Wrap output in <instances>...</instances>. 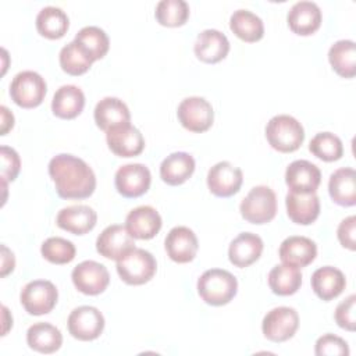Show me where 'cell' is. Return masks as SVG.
<instances>
[{
	"label": "cell",
	"mask_w": 356,
	"mask_h": 356,
	"mask_svg": "<svg viewBox=\"0 0 356 356\" xmlns=\"http://www.w3.org/2000/svg\"><path fill=\"white\" fill-rule=\"evenodd\" d=\"M49 175L54 182L56 192L63 199L89 197L96 188L93 170L79 157L61 153L49 163Z\"/></svg>",
	"instance_id": "cell-1"
},
{
	"label": "cell",
	"mask_w": 356,
	"mask_h": 356,
	"mask_svg": "<svg viewBox=\"0 0 356 356\" xmlns=\"http://www.w3.org/2000/svg\"><path fill=\"white\" fill-rule=\"evenodd\" d=\"M238 291L236 278L227 270H206L197 280V292L202 300L211 306L229 303Z\"/></svg>",
	"instance_id": "cell-2"
},
{
	"label": "cell",
	"mask_w": 356,
	"mask_h": 356,
	"mask_svg": "<svg viewBox=\"0 0 356 356\" xmlns=\"http://www.w3.org/2000/svg\"><path fill=\"white\" fill-rule=\"evenodd\" d=\"M266 138L270 146L281 153H291L300 147L305 140L302 124L288 114L274 115L266 127Z\"/></svg>",
	"instance_id": "cell-3"
},
{
	"label": "cell",
	"mask_w": 356,
	"mask_h": 356,
	"mask_svg": "<svg viewBox=\"0 0 356 356\" xmlns=\"http://www.w3.org/2000/svg\"><path fill=\"white\" fill-rule=\"evenodd\" d=\"M157 270L153 254L145 249L135 248L117 260V273L128 285H142L149 282Z\"/></svg>",
	"instance_id": "cell-4"
},
{
	"label": "cell",
	"mask_w": 356,
	"mask_h": 356,
	"mask_svg": "<svg viewBox=\"0 0 356 356\" xmlns=\"http://www.w3.org/2000/svg\"><path fill=\"white\" fill-rule=\"evenodd\" d=\"M242 217L250 224H267L277 213V196L270 186L259 185L249 191L239 206Z\"/></svg>",
	"instance_id": "cell-5"
},
{
	"label": "cell",
	"mask_w": 356,
	"mask_h": 356,
	"mask_svg": "<svg viewBox=\"0 0 356 356\" xmlns=\"http://www.w3.org/2000/svg\"><path fill=\"white\" fill-rule=\"evenodd\" d=\"M46 82L35 71L18 72L10 85V96L13 102L22 108L38 107L46 96Z\"/></svg>",
	"instance_id": "cell-6"
},
{
	"label": "cell",
	"mask_w": 356,
	"mask_h": 356,
	"mask_svg": "<svg viewBox=\"0 0 356 356\" xmlns=\"http://www.w3.org/2000/svg\"><path fill=\"white\" fill-rule=\"evenodd\" d=\"M25 312L32 316L50 313L58 299L57 288L47 280H35L28 282L19 295Z\"/></svg>",
	"instance_id": "cell-7"
},
{
	"label": "cell",
	"mask_w": 356,
	"mask_h": 356,
	"mask_svg": "<svg viewBox=\"0 0 356 356\" xmlns=\"http://www.w3.org/2000/svg\"><path fill=\"white\" fill-rule=\"evenodd\" d=\"M177 117L185 129L200 134L213 125L214 111L204 97L191 96L179 103Z\"/></svg>",
	"instance_id": "cell-8"
},
{
	"label": "cell",
	"mask_w": 356,
	"mask_h": 356,
	"mask_svg": "<svg viewBox=\"0 0 356 356\" xmlns=\"http://www.w3.org/2000/svg\"><path fill=\"white\" fill-rule=\"evenodd\" d=\"M299 327V316L293 307L280 306L271 309L263 318L261 331L273 342H285L292 338Z\"/></svg>",
	"instance_id": "cell-9"
},
{
	"label": "cell",
	"mask_w": 356,
	"mask_h": 356,
	"mask_svg": "<svg viewBox=\"0 0 356 356\" xmlns=\"http://www.w3.org/2000/svg\"><path fill=\"white\" fill-rule=\"evenodd\" d=\"M67 327L75 339L93 341L104 330V317L93 306H79L70 313Z\"/></svg>",
	"instance_id": "cell-10"
},
{
	"label": "cell",
	"mask_w": 356,
	"mask_h": 356,
	"mask_svg": "<svg viewBox=\"0 0 356 356\" xmlns=\"http://www.w3.org/2000/svg\"><path fill=\"white\" fill-rule=\"evenodd\" d=\"M71 280L79 292L85 295H99L108 286L110 274L103 264L95 260H85L74 267Z\"/></svg>",
	"instance_id": "cell-11"
},
{
	"label": "cell",
	"mask_w": 356,
	"mask_h": 356,
	"mask_svg": "<svg viewBox=\"0 0 356 356\" xmlns=\"http://www.w3.org/2000/svg\"><path fill=\"white\" fill-rule=\"evenodd\" d=\"M150 171L145 164L140 163L121 165L114 175L115 188L124 197L142 196L150 188Z\"/></svg>",
	"instance_id": "cell-12"
},
{
	"label": "cell",
	"mask_w": 356,
	"mask_h": 356,
	"mask_svg": "<svg viewBox=\"0 0 356 356\" xmlns=\"http://www.w3.org/2000/svg\"><path fill=\"white\" fill-rule=\"evenodd\" d=\"M243 174L241 168L229 161L214 164L207 172V186L210 192L218 197H229L235 195L242 185Z\"/></svg>",
	"instance_id": "cell-13"
},
{
	"label": "cell",
	"mask_w": 356,
	"mask_h": 356,
	"mask_svg": "<svg viewBox=\"0 0 356 356\" xmlns=\"http://www.w3.org/2000/svg\"><path fill=\"white\" fill-rule=\"evenodd\" d=\"M97 252L110 260H118L135 249V241L124 225L113 224L106 227L96 239Z\"/></svg>",
	"instance_id": "cell-14"
},
{
	"label": "cell",
	"mask_w": 356,
	"mask_h": 356,
	"mask_svg": "<svg viewBox=\"0 0 356 356\" xmlns=\"http://www.w3.org/2000/svg\"><path fill=\"white\" fill-rule=\"evenodd\" d=\"M108 149L120 157H134L142 153L145 147L143 135L131 124L111 128L106 132Z\"/></svg>",
	"instance_id": "cell-15"
},
{
	"label": "cell",
	"mask_w": 356,
	"mask_h": 356,
	"mask_svg": "<svg viewBox=\"0 0 356 356\" xmlns=\"http://www.w3.org/2000/svg\"><path fill=\"white\" fill-rule=\"evenodd\" d=\"M164 248L168 257L175 263H189L197 253V238L188 227H174L165 236Z\"/></svg>",
	"instance_id": "cell-16"
},
{
	"label": "cell",
	"mask_w": 356,
	"mask_h": 356,
	"mask_svg": "<svg viewBox=\"0 0 356 356\" xmlns=\"http://www.w3.org/2000/svg\"><path fill=\"white\" fill-rule=\"evenodd\" d=\"M161 217L152 206H139L125 218V228L134 239H152L161 228Z\"/></svg>",
	"instance_id": "cell-17"
},
{
	"label": "cell",
	"mask_w": 356,
	"mask_h": 356,
	"mask_svg": "<svg viewBox=\"0 0 356 356\" xmlns=\"http://www.w3.org/2000/svg\"><path fill=\"white\" fill-rule=\"evenodd\" d=\"M285 182L292 192H316L321 182V172L316 164L307 160H295L286 167Z\"/></svg>",
	"instance_id": "cell-18"
},
{
	"label": "cell",
	"mask_w": 356,
	"mask_h": 356,
	"mask_svg": "<svg viewBox=\"0 0 356 356\" xmlns=\"http://www.w3.org/2000/svg\"><path fill=\"white\" fill-rule=\"evenodd\" d=\"M97 214L96 211L86 204H74L64 207L58 211L56 224L74 235H83L92 231L96 225Z\"/></svg>",
	"instance_id": "cell-19"
},
{
	"label": "cell",
	"mask_w": 356,
	"mask_h": 356,
	"mask_svg": "<svg viewBox=\"0 0 356 356\" xmlns=\"http://www.w3.org/2000/svg\"><path fill=\"white\" fill-rule=\"evenodd\" d=\"M289 29L300 36H309L314 33L321 25V10L313 1H298L288 11Z\"/></svg>",
	"instance_id": "cell-20"
},
{
	"label": "cell",
	"mask_w": 356,
	"mask_h": 356,
	"mask_svg": "<svg viewBox=\"0 0 356 356\" xmlns=\"http://www.w3.org/2000/svg\"><path fill=\"white\" fill-rule=\"evenodd\" d=\"M278 254L284 264L302 268L316 259L317 246L310 238L293 235L282 241Z\"/></svg>",
	"instance_id": "cell-21"
},
{
	"label": "cell",
	"mask_w": 356,
	"mask_h": 356,
	"mask_svg": "<svg viewBox=\"0 0 356 356\" xmlns=\"http://www.w3.org/2000/svg\"><path fill=\"white\" fill-rule=\"evenodd\" d=\"M193 50L200 61L216 64L227 57L229 42L222 32L217 29H204L197 35Z\"/></svg>",
	"instance_id": "cell-22"
},
{
	"label": "cell",
	"mask_w": 356,
	"mask_h": 356,
	"mask_svg": "<svg viewBox=\"0 0 356 356\" xmlns=\"http://www.w3.org/2000/svg\"><path fill=\"white\" fill-rule=\"evenodd\" d=\"M288 217L300 225H309L314 222L320 214V200L316 192L300 193L289 192L285 197Z\"/></svg>",
	"instance_id": "cell-23"
},
{
	"label": "cell",
	"mask_w": 356,
	"mask_h": 356,
	"mask_svg": "<svg viewBox=\"0 0 356 356\" xmlns=\"http://www.w3.org/2000/svg\"><path fill=\"white\" fill-rule=\"evenodd\" d=\"M263 252V241L259 235L252 232L239 234L228 248L229 261L239 268L253 264Z\"/></svg>",
	"instance_id": "cell-24"
},
{
	"label": "cell",
	"mask_w": 356,
	"mask_h": 356,
	"mask_svg": "<svg viewBox=\"0 0 356 356\" xmlns=\"http://www.w3.org/2000/svg\"><path fill=\"white\" fill-rule=\"evenodd\" d=\"M310 282L314 293L325 302L339 296L346 286V278L343 273L332 266L317 268L312 274Z\"/></svg>",
	"instance_id": "cell-25"
},
{
	"label": "cell",
	"mask_w": 356,
	"mask_h": 356,
	"mask_svg": "<svg viewBox=\"0 0 356 356\" xmlns=\"http://www.w3.org/2000/svg\"><path fill=\"white\" fill-rule=\"evenodd\" d=\"M95 122L103 129L108 131L111 128L129 124L131 114L127 104L117 97H104L95 107Z\"/></svg>",
	"instance_id": "cell-26"
},
{
	"label": "cell",
	"mask_w": 356,
	"mask_h": 356,
	"mask_svg": "<svg viewBox=\"0 0 356 356\" xmlns=\"http://www.w3.org/2000/svg\"><path fill=\"white\" fill-rule=\"evenodd\" d=\"M328 192L331 199L339 206L356 204V171L350 167L335 170L328 181Z\"/></svg>",
	"instance_id": "cell-27"
},
{
	"label": "cell",
	"mask_w": 356,
	"mask_h": 356,
	"mask_svg": "<svg viewBox=\"0 0 356 356\" xmlns=\"http://www.w3.org/2000/svg\"><path fill=\"white\" fill-rule=\"evenodd\" d=\"M85 106V95L75 85H63L58 88L51 100V111L63 120L78 117Z\"/></svg>",
	"instance_id": "cell-28"
},
{
	"label": "cell",
	"mask_w": 356,
	"mask_h": 356,
	"mask_svg": "<svg viewBox=\"0 0 356 356\" xmlns=\"http://www.w3.org/2000/svg\"><path fill=\"white\" fill-rule=\"evenodd\" d=\"M195 171V159L186 152H175L160 164L161 179L172 186L184 184Z\"/></svg>",
	"instance_id": "cell-29"
},
{
	"label": "cell",
	"mask_w": 356,
	"mask_h": 356,
	"mask_svg": "<svg viewBox=\"0 0 356 356\" xmlns=\"http://www.w3.org/2000/svg\"><path fill=\"white\" fill-rule=\"evenodd\" d=\"M26 343L39 353H54L63 343V335L57 327L49 323H35L26 331Z\"/></svg>",
	"instance_id": "cell-30"
},
{
	"label": "cell",
	"mask_w": 356,
	"mask_h": 356,
	"mask_svg": "<svg viewBox=\"0 0 356 356\" xmlns=\"http://www.w3.org/2000/svg\"><path fill=\"white\" fill-rule=\"evenodd\" d=\"M328 61L338 75L342 78H353L356 75L355 42L349 39L335 42L328 50Z\"/></svg>",
	"instance_id": "cell-31"
},
{
	"label": "cell",
	"mask_w": 356,
	"mask_h": 356,
	"mask_svg": "<svg viewBox=\"0 0 356 356\" xmlns=\"http://www.w3.org/2000/svg\"><path fill=\"white\" fill-rule=\"evenodd\" d=\"M231 31L243 42L253 43L263 38L264 25L259 15L249 10H236L229 18Z\"/></svg>",
	"instance_id": "cell-32"
},
{
	"label": "cell",
	"mask_w": 356,
	"mask_h": 356,
	"mask_svg": "<svg viewBox=\"0 0 356 356\" xmlns=\"http://www.w3.org/2000/svg\"><path fill=\"white\" fill-rule=\"evenodd\" d=\"M70 26V19L67 14L54 6L43 7L36 15V29L47 39L63 38Z\"/></svg>",
	"instance_id": "cell-33"
},
{
	"label": "cell",
	"mask_w": 356,
	"mask_h": 356,
	"mask_svg": "<svg viewBox=\"0 0 356 356\" xmlns=\"http://www.w3.org/2000/svg\"><path fill=\"white\" fill-rule=\"evenodd\" d=\"M270 289L280 296H289L298 292L302 285V274L298 267L277 264L268 273Z\"/></svg>",
	"instance_id": "cell-34"
},
{
	"label": "cell",
	"mask_w": 356,
	"mask_h": 356,
	"mask_svg": "<svg viewBox=\"0 0 356 356\" xmlns=\"http://www.w3.org/2000/svg\"><path fill=\"white\" fill-rule=\"evenodd\" d=\"M93 64V58L89 53L75 40L70 42L60 50V65L68 75H82Z\"/></svg>",
	"instance_id": "cell-35"
},
{
	"label": "cell",
	"mask_w": 356,
	"mask_h": 356,
	"mask_svg": "<svg viewBox=\"0 0 356 356\" xmlns=\"http://www.w3.org/2000/svg\"><path fill=\"white\" fill-rule=\"evenodd\" d=\"M78 42L93 58V61L103 58L110 47V40L106 32L99 26H83L74 39Z\"/></svg>",
	"instance_id": "cell-36"
},
{
	"label": "cell",
	"mask_w": 356,
	"mask_h": 356,
	"mask_svg": "<svg viewBox=\"0 0 356 356\" xmlns=\"http://www.w3.org/2000/svg\"><path fill=\"white\" fill-rule=\"evenodd\" d=\"M154 17L163 26H181L189 17V6L184 0H161L156 6Z\"/></svg>",
	"instance_id": "cell-37"
},
{
	"label": "cell",
	"mask_w": 356,
	"mask_h": 356,
	"mask_svg": "<svg viewBox=\"0 0 356 356\" xmlns=\"http://www.w3.org/2000/svg\"><path fill=\"white\" fill-rule=\"evenodd\" d=\"M309 150L323 161H337L343 154V145L337 135L320 132L310 140Z\"/></svg>",
	"instance_id": "cell-38"
},
{
	"label": "cell",
	"mask_w": 356,
	"mask_h": 356,
	"mask_svg": "<svg viewBox=\"0 0 356 356\" xmlns=\"http://www.w3.org/2000/svg\"><path fill=\"white\" fill-rule=\"evenodd\" d=\"M40 253L53 264H67L74 260L76 249L71 241L60 236H51L42 243Z\"/></svg>",
	"instance_id": "cell-39"
},
{
	"label": "cell",
	"mask_w": 356,
	"mask_h": 356,
	"mask_svg": "<svg viewBox=\"0 0 356 356\" xmlns=\"http://www.w3.org/2000/svg\"><path fill=\"white\" fill-rule=\"evenodd\" d=\"M314 352L317 356H348L349 346L345 339L334 334H325L316 341Z\"/></svg>",
	"instance_id": "cell-40"
},
{
	"label": "cell",
	"mask_w": 356,
	"mask_h": 356,
	"mask_svg": "<svg viewBox=\"0 0 356 356\" xmlns=\"http://www.w3.org/2000/svg\"><path fill=\"white\" fill-rule=\"evenodd\" d=\"M355 309H356V296L349 295L345 300H342L337 309H335V321L337 324L348 331H355L356 317H355Z\"/></svg>",
	"instance_id": "cell-41"
},
{
	"label": "cell",
	"mask_w": 356,
	"mask_h": 356,
	"mask_svg": "<svg viewBox=\"0 0 356 356\" xmlns=\"http://www.w3.org/2000/svg\"><path fill=\"white\" fill-rule=\"evenodd\" d=\"M1 156V178L4 181H14L21 168V160L18 153L8 146L0 147Z\"/></svg>",
	"instance_id": "cell-42"
},
{
	"label": "cell",
	"mask_w": 356,
	"mask_h": 356,
	"mask_svg": "<svg viewBox=\"0 0 356 356\" xmlns=\"http://www.w3.org/2000/svg\"><path fill=\"white\" fill-rule=\"evenodd\" d=\"M355 232H356V217L349 216L343 218L339 225H338V241L343 248H348L349 250L356 249V239H355Z\"/></svg>",
	"instance_id": "cell-43"
},
{
	"label": "cell",
	"mask_w": 356,
	"mask_h": 356,
	"mask_svg": "<svg viewBox=\"0 0 356 356\" xmlns=\"http://www.w3.org/2000/svg\"><path fill=\"white\" fill-rule=\"evenodd\" d=\"M14 266H15V259H14L13 252L6 245H1V273H0V275L6 277L8 273H11L14 270Z\"/></svg>",
	"instance_id": "cell-44"
},
{
	"label": "cell",
	"mask_w": 356,
	"mask_h": 356,
	"mask_svg": "<svg viewBox=\"0 0 356 356\" xmlns=\"http://www.w3.org/2000/svg\"><path fill=\"white\" fill-rule=\"evenodd\" d=\"M0 113H1V135H6L14 127V115L6 106L0 107Z\"/></svg>",
	"instance_id": "cell-45"
},
{
	"label": "cell",
	"mask_w": 356,
	"mask_h": 356,
	"mask_svg": "<svg viewBox=\"0 0 356 356\" xmlns=\"http://www.w3.org/2000/svg\"><path fill=\"white\" fill-rule=\"evenodd\" d=\"M1 310H3V321H4V328H3V334H1V335H6L7 331H8V327L13 325V318L8 320V317H11V316H10L8 309H7L6 306H3Z\"/></svg>",
	"instance_id": "cell-46"
}]
</instances>
